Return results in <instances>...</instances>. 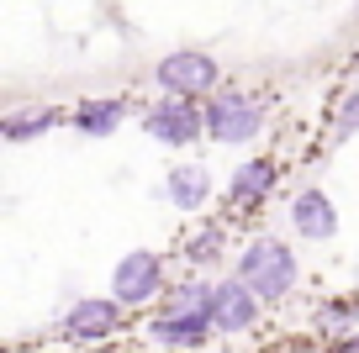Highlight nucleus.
Wrapping results in <instances>:
<instances>
[{
    "mask_svg": "<svg viewBox=\"0 0 359 353\" xmlns=\"http://www.w3.org/2000/svg\"><path fill=\"white\" fill-rule=\"evenodd\" d=\"M238 275L254 285L259 300H280L285 290L296 285V254L285 243H275V237H259V243H248V254L238 258Z\"/></svg>",
    "mask_w": 359,
    "mask_h": 353,
    "instance_id": "f257e3e1",
    "label": "nucleus"
},
{
    "mask_svg": "<svg viewBox=\"0 0 359 353\" xmlns=\"http://www.w3.org/2000/svg\"><path fill=\"white\" fill-rule=\"evenodd\" d=\"M259 122H264V111H259V100L243 95V90H217V95L206 100V132L222 137V143H248V137L259 132Z\"/></svg>",
    "mask_w": 359,
    "mask_h": 353,
    "instance_id": "f03ea898",
    "label": "nucleus"
},
{
    "mask_svg": "<svg viewBox=\"0 0 359 353\" xmlns=\"http://www.w3.org/2000/svg\"><path fill=\"white\" fill-rule=\"evenodd\" d=\"M154 74H158V85H164L169 95H212V85H217V58L201 53V48H180V53H169Z\"/></svg>",
    "mask_w": 359,
    "mask_h": 353,
    "instance_id": "7ed1b4c3",
    "label": "nucleus"
},
{
    "mask_svg": "<svg viewBox=\"0 0 359 353\" xmlns=\"http://www.w3.org/2000/svg\"><path fill=\"white\" fill-rule=\"evenodd\" d=\"M201 127H206V111H196V106H191V95L158 100V106L143 116V132H148V137H158V143H175V148L196 143V137H201Z\"/></svg>",
    "mask_w": 359,
    "mask_h": 353,
    "instance_id": "20e7f679",
    "label": "nucleus"
},
{
    "mask_svg": "<svg viewBox=\"0 0 359 353\" xmlns=\"http://www.w3.org/2000/svg\"><path fill=\"white\" fill-rule=\"evenodd\" d=\"M254 317H259V296H254V285H248L243 275L212 285V327L243 332V327H254Z\"/></svg>",
    "mask_w": 359,
    "mask_h": 353,
    "instance_id": "39448f33",
    "label": "nucleus"
},
{
    "mask_svg": "<svg viewBox=\"0 0 359 353\" xmlns=\"http://www.w3.org/2000/svg\"><path fill=\"white\" fill-rule=\"evenodd\" d=\"M158 279H164V264H158V254H127L122 264H116V300H127V306H137V300H148L158 290Z\"/></svg>",
    "mask_w": 359,
    "mask_h": 353,
    "instance_id": "423d86ee",
    "label": "nucleus"
},
{
    "mask_svg": "<svg viewBox=\"0 0 359 353\" xmlns=\"http://www.w3.org/2000/svg\"><path fill=\"white\" fill-rule=\"evenodd\" d=\"M291 221H296L302 237H312V243H323V237L338 232V211H333V200H327L323 190H302V195L291 200Z\"/></svg>",
    "mask_w": 359,
    "mask_h": 353,
    "instance_id": "0eeeda50",
    "label": "nucleus"
},
{
    "mask_svg": "<svg viewBox=\"0 0 359 353\" xmlns=\"http://www.w3.org/2000/svg\"><path fill=\"white\" fill-rule=\"evenodd\" d=\"M122 321V300H74L69 306V317H64V327H69V338H106V332Z\"/></svg>",
    "mask_w": 359,
    "mask_h": 353,
    "instance_id": "6e6552de",
    "label": "nucleus"
},
{
    "mask_svg": "<svg viewBox=\"0 0 359 353\" xmlns=\"http://www.w3.org/2000/svg\"><path fill=\"white\" fill-rule=\"evenodd\" d=\"M206 327H212V317H206V311H196V317H175V311H169L164 321H154V342L191 348V342H201V338H206Z\"/></svg>",
    "mask_w": 359,
    "mask_h": 353,
    "instance_id": "1a4fd4ad",
    "label": "nucleus"
},
{
    "mask_svg": "<svg viewBox=\"0 0 359 353\" xmlns=\"http://www.w3.org/2000/svg\"><path fill=\"white\" fill-rule=\"evenodd\" d=\"M269 185H275V164H269V158H254V164H243L233 174V200H264L269 195Z\"/></svg>",
    "mask_w": 359,
    "mask_h": 353,
    "instance_id": "9d476101",
    "label": "nucleus"
},
{
    "mask_svg": "<svg viewBox=\"0 0 359 353\" xmlns=\"http://www.w3.org/2000/svg\"><path fill=\"white\" fill-rule=\"evenodd\" d=\"M53 122H58V116L48 106H27V111H11V116L0 122V132L11 137V143H27V137H43Z\"/></svg>",
    "mask_w": 359,
    "mask_h": 353,
    "instance_id": "9b49d317",
    "label": "nucleus"
},
{
    "mask_svg": "<svg viewBox=\"0 0 359 353\" xmlns=\"http://www.w3.org/2000/svg\"><path fill=\"white\" fill-rule=\"evenodd\" d=\"M74 122H79V132L106 137V132H116V122H122V100H85V106L74 111Z\"/></svg>",
    "mask_w": 359,
    "mask_h": 353,
    "instance_id": "f8f14e48",
    "label": "nucleus"
},
{
    "mask_svg": "<svg viewBox=\"0 0 359 353\" xmlns=\"http://www.w3.org/2000/svg\"><path fill=\"white\" fill-rule=\"evenodd\" d=\"M169 200H175V206H185V211H196V206H201V200H206V174H201V169H191V164H185V169H169Z\"/></svg>",
    "mask_w": 359,
    "mask_h": 353,
    "instance_id": "ddd939ff",
    "label": "nucleus"
},
{
    "mask_svg": "<svg viewBox=\"0 0 359 353\" xmlns=\"http://www.w3.org/2000/svg\"><path fill=\"white\" fill-rule=\"evenodd\" d=\"M217 248H222V237H217V232H201V237L191 243V258L196 264H201V258H217Z\"/></svg>",
    "mask_w": 359,
    "mask_h": 353,
    "instance_id": "4468645a",
    "label": "nucleus"
},
{
    "mask_svg": "<svg viewBox=\"0 0 359 353\" xmlns=\"http://www.w3.org/2000/svg\"><path fill=\"white\" fill-rule=\"evenodd\" d=\"M354 132H359V95L338 111V137H354Z\"/></svg>",
    "mask_w": 359,
    "mask_h": 353,
    "instance_id": "2eb2a0df",
    "label": "nucleus"
}]
</instances>
